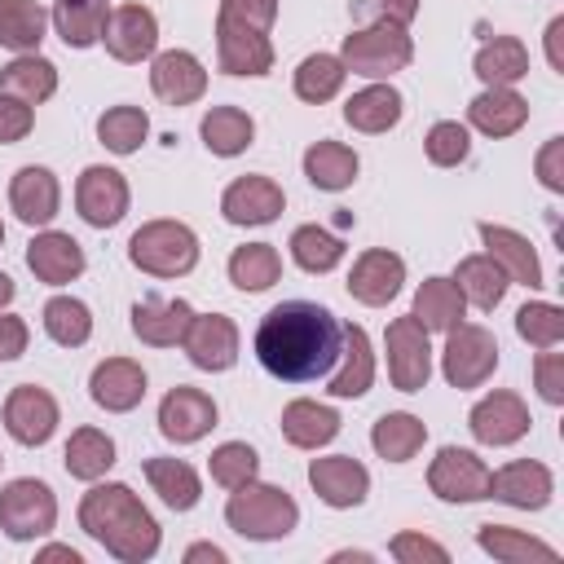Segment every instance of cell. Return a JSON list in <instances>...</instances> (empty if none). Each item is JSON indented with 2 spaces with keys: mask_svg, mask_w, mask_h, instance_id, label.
<instances>
[{
  "mask_svg": "<svg viewBox=\"0 0 564 564\" xmlns=\"http://www.w3.org/2000/svg\"><path fill=\"white\" fill-rule=\"evenodd\" d=\"M344 348V326L330 308L313 300L273 304L256 326V357L273 379L308 383L335 370Z\"/></svg>",
  "mask_w": 564,
  "mask_h": 564,
  "instance_id": "cell-1",
  "label": "cell"
},
{
  "mask_svg": "<svg viewBox=\"0 0 564 564\" xmlns=\"http://www.w3.org/2000/svg\"><path fill=\"white\" fill-rule=\"evenodd\" d=\"M79 529L123 564H141L159 551V524L128 485H93L79 502Z\"/></svg>",
  "mask_w": 564,
  "mask_h": 564,
  "instance_id": "cell-2",
  "label": "cell"
},
{
  "mask_svg": "<svg viewBox=\"0 0 564 564\" xmlns=\"http://www.w3.org/2000/svg\"><path fill=\"white\" fill-rule=\"evenodd\" d=\"M225 520L234 533L251 538V542H273V538H286L295 524H300V507L286 489L278 485H238L225 502Z\"/></svg>",
  "mask_w": 564,
  "mask_h": 564,
  "instance_id": "cell-3",
  "label": "cell"
},
{
  "mask_svg": "<svg viewBox=\"0 0 564 564\" xmlns=\"http://www.w3.org/2000/svg\"><path fill=\"white\" fill-rule=\"evenodd\" d=\"M410 57H414V44H410L405 26L392 18H379V22L344 35V53H339L344 70L366 75V79H388V75L405 70Z\"/></svg>",
  "mask_w": 564,
  "mask_h": 564,
  "instance_id": "cell-4",
  "label": "cell"
},
{
  "mask_svg": "<svg viewBox=\"0 0 564 564\" xmlns=\"http://www.w3.org/2000/svg\"><path fill=\"white\" fill-rule=\"evenodd\" d=\"M128 260L154 278H181L198 264V238L181 220H150L132 234Z\"/></svg>",
  "mask_w": 564,
  "mask_h": 564,
  "instance_id": "cell-5",
  "label": "cell"
},
{
  "mask_svg": "<svg viewBox=\"0 0 564 564\" xmlns=\"http://www.w3.org/2000/svg\"><path fill=\"white\" fill-rule=\"evenodd\" d=\"M498 366V339L494 330L476 326V322H454L445 330V352H441V370L445 379L463 392V388H480Z\"/></svg>",
  "mask_w": 564,
  "mask_h": 564,
  "instance_id": "cell-6",
  "label": "cell"
},
{
  "mask_svg": "<svg viewBox=\"0 0 564 564\" xmlns=\"http://www.w3.org/2000/svg\"><path fill=\"white\" fill-rule=\"evenodd\" d=\"M57 524V498L44 480H9L0 489V529L13 538V542H31V538H44L48 529Z\"/></svg>",
  "mask_w": 564,
  "mask_h": 564,
  "instance_id": "cell-7",
  "label": "cell"
},
{
  "mask_svg": "<svg viewBox=\"0 0 564 564\" xmlns=\"http://www.w3.org/2000/svg\"><path fill=\"white\" fill-rule=\"evenodd\" d=\"M388 375L397 392H423L432 379V348H427V330L414 317H392L388 322Z\"/></svg>",
  "mask_w": 564,
  "mask_h": 564,
  "instance_id": "cell-8",
  "label": "cell"
},
{
  "mask_svg": "<svg viewBox=\"0 0 564 564\" xmlns=\"http://www.w3.org/2000/svg\"><path fill=\"white\" fill-rule=\"evenodd\" d=\"M427 485L445 502H480V498H489V467L471 449L445 445L427 467Z\"/></svg>",
  "mask_w": 564,
  "mask_h": 564,
  "instance_id": "cell-9",
  "label": "cell"
},
{
  "mask_svg": "<svg viewBox=\"0 0 564 564\" xmlns=\"http://www.w3.org/2000/svg\"><path fill=\"white\" fill-rule=\"evenodd\" d=\"M216 57L225 75H269L273 70L269 31H256V26H242L216 13Z\"/></svg>",
  "mask_w": 564,
  "mask_h": 564,
  "instance_id": "cell-10",
  "label": "cell"
},
{
  "mask_svg": "<svg viewBox=\"0 0 564 564\" xmlns=\"http://www.w3.org/2000/svg\"><path fill=\"white\" fill-rule=\"evenodd\" d=\"M75 207H79V216L93 229L119 225L123 212H128V181H123V172L101 167V163L97 167H84L79 172V185H75Z\"/></svg>",
  "mask_w": 564,
  "mask_h": 564,
  "instance_id": "cell-11",
  "label": "cell"
},
{
  "mask_svg": "<svg viewBox=\"0 0 564 564\" xmlns=\"http://www.w3.org/2000/svg\"><path fill=\"white\" fill-rule=\"evenodd\" d=\"M216 427V401L198 388H172L163 401H159V432L176 445H189V441H203L207 432Z\"/></svg>",
  "mask_w": 564,
  "mask_h": 564,
  "instance_id": "cell-12",
  "label": "cell"
},
{
  "mask_svg": "<svg viewBox=\"0 0 564 564\" xmlns=\"http://www.w3.org/2000/svg\"><path fill=\"white\" fill-rule=\"evenodd\" d=\"M4 427L18 445H44L57 432V401L35 383H18L4 401Z\"/></svg>",
  "mask_w": 564,
  "mask_h": 564,
  "instance_id": "cell-13",
  "label": "cell"
},
{
  "mask_svg": "<svg viewBox=\"0 0 564 564\" xmlns=\"http://www.w3.org/2000/svg\"><path fill=\"white\" fill-rule=\"evenodd\" d=\"M529 423H533L529 419V405L516 392H489L467 414V427H471V436L480 445H516L529 432Z\"/></svg>",
  "mask_w": 564,
  "mask_h": 564,
  "instance_id": "cell-14",
  "label": "cell"
},
{
  "mask_svg": "<svg viewBox=\"0 0 564 564\" xmlns=\"http://www.w3.org/2000/svg\"><path fill=\"white\" fill-rule=\"evenodd\" d=\"M308 485L326 507H357L370 494V471L352 458V454H330V458H313L308 463Z\"/></svg>",
  "mask_w": 564,
  "mask_h": 564,
  "instance_id": "cell-15",
  "label": "cell"
},
{
  "mask_svg": "<svg viewBox=\"0 0 564 564\" xmlns=\"http://www.w3.org/2000/svg\"><path fill=\"white\" fill-rule=\"evenodd\" d=\"M101 40H106V53L110 57L141 62L159 44V22H154V13L145 4H119V9H110L106 26H101Z\"/></svg>",
  "mask_w": 564,
  "mask_h": 564,
  "instance_id": "cell-16",
  "label": "cell"
},
{
  "mask_svg": "<svg viewBox=\"0 0 564 564\" xmlns=\"http://www.w3.org/2000/svg\"><path fill=\"white\" fill-rule=\"evenodd\" d=\"M150 88L167 106H189V101H198L207 93V70H203V62L194 53L167 48V53H159L150 62Z\"/></svg>",
  "mask_w": 564,
  "mask_h": 564,
  "instance_id": "cell-17",
  "label": "cell"
},
{
  "mask_svg": "<svg viewBox=\"0 0 564 564\" xmlns=\"http://www.w3.org/2000/svg\"><path fill=\"white\" fill-rule=\"evenodd\" d=\"M181 344L198 370H229L238 361V326L225 313H194Z\"/></svg>",
  "mask_w": 564,
  "mask_h": 564,
  "instance_id": "cell-18",
  "label": "cell"
},
{
  "mask_svg": "<svg viewBox=\"0 0 564 564\" xmlns=\"http://www.w3.org/2000/svg\"><path fill=\"white\" fill-rule=\"evenodd\" d=\"M551 489H555L551 471L533 458H516L502 471H489V498L520 507V511H542L551 502Z\"/></svg>",
  "mask_w": 564,
  "mask_h": 564,
  "instance_id": "cell-19",
  "label": "cell"
},
{
  "mask_svg": "<svg viewBox=\"0 0 564 564\" xmlns=\"http://www.w3.org/2000/svg\"><path fill=\"white\" fill-rule=\"evenodd\" d=\"M282 185L269 176H238L225 194H220V212L229 225H269L282 212Z\"/></svg>",
  "mask_w": 564,
  "mask_h": 564,
  "instance_id": "cell-20",
  "label": "cell"
},
{
  "mask_svg": "<svg viewBox=\"0 0 564 564\" xmlns=\"http://www.w3.org/2000/svg\"><path fill=\"white\" fill-rule=\"evenodd\" d=\"M401 282H405V264H401V256L375 247V251H361V256L352 260L348 295L361 300V304H370V308H379V304H388V300L401 291Z\"/></svg>",
  "mask_w": 564,
  "mask_h": 564,
  "instance_id": "cell-21",
  "label": "cell"
},
{
  "mask_svg": "<svg viewBox=\"0 0 564 564\" xmlns=\"http://www.w3.org/2000/svg\"><path fill=\"white\" fill-rule=\"evenodd\" d=\"M9 207L18 212L22 225H48L62 207V189H57V176L48 167H18L13 181H9Z\"/></svg>",
  "mask_w": 564,
  "mask_h": 564,
  "instance_id": "cell-22",
  "label": "cell"
},
{
  "mask_svg": "<svg viewBox=\"0 0 564 564\" xmlns=\"http://www.w3.org/2000/svg\"><path fill=\"white\" fill-rule=\"evenodd\" d=\"M194 322V308L185 300H159V295H145L132 304V330L141 344H154V348H172L185 339Z\"/></svg>",
  "mask_w": 564,
  "mask_h": 564,
  "instance_id": "cell-23",
  "label": "cell"
},
{
  "mask_svg": "<svg viewBox=\"0 0 564 564\" xmlns=\"http://www.w3.org/2000/svg\"><path fill=\"white\" fill-rule=\"evenodd\" d=\"M88 392H93V401H97L101 410L128 414V410L141 405V397H145V370H141L137 361H128V357H106V361L93 370Z\"/></svg>",
  "mask_w": 564,
  "mask_h": 564,
  "instance_id": "cell-24",
  "label": "cell"
},
{
  "mask_svg": "<svg viewBox=\"0 0 564 564\" xmlns=\"http://www.w3.org/2000/svg\"><path fill=\"white\" fill-rule=\"evenodd\" d=\"M26 264H31V273H35L40 282L62 286V282H70V278L84 273V247H79L70 234L44 229V234L31 238V247H26Z\"/></svg>",
  "mask_w": 564,
  "mask_h": 564,
  "instance_id": "cell-25",
  "label": "cell"
},
{
  "mask_svg": "<svg viewBox=\"0 0 564 564\" xmlns=\"http://www.w3.org/2000/svg\"><path fill=\"white\" fill-rule=\"evenodd\" d=\"M480 242H485V256H494L511 282L542 286V264H538V251L529 247V238H524V234H516V229H507V225L485 220V225H480Z\"/></svg>",
  "mask_w": 564,
  "mask_h": 564,
  "instance_id": "cell-26",
  "label": "cell"
},
{
  "mask_svg": "<svg viewBox=\"0 0 564 564\" xmlns=\"http://www.w3.org/2000/svg\"><path fill=\"white\" fill-rule=\"evenodd\" d=\"M467 119H471L485 137H511V132L524 128L529 101H524L516 88H485V93L467 106Z\"/></svg>",
  "mask_w": 564,
  "mask_h": 564,
  "instance_id": "cell-27",
  "label": "cell"
},
{
  "mask_svg": "<svg viewBox=\"0 0 564 564\" xmlns=\"http://www.w3.org/2000/svg\"><path fill=\"white\" fill-rule=\"evenodd\" d=\"M375 379V352L361 326H344V348H339V370H330L326 392L330 397H361Z\"/></svg>",
  "mask_w": 564,
  "mask_h": 564,
  "instance_id": "cell-28",
  "label": "cell"
},
{
  "mask_svg": "<svg viewBox=\"0 0 564 564\" xmlns=\"http://www.w3.org/2000/svg\"><path fill=\"white\" fill-rule=\"evenodd\" d=\"M0 93H13L26 106H40L57 93V66L40 53H18L9 66H0Z\"/></svg>",
  "mask_w": 564,
  "mask_h": 564,
  "instance_id": "cell-29",
  "label": "cell"
},
{
  "mask_svg": "<svg viewBox=\"0 0 564 564\" xmlns=\"http://www.w3.org/2000/svg\"><path fill=\"white\" fill-rule=\"evenodd\" d=\"M507 273H502V264L494 260V256H467V260H458V269H454V286L463 291V300L467 304H476V308H498L502 304V295H507Z\"/></svg>",
  "mask_w": 564,
  "mask_h": 564,
  "instance_id": "cell-30",
  "label": "cell"
},
{
  "mask_svg": "<svg viewBox=\"0 0 564 564\" xmlns=\"http://www.w3.org/2000/svg\"><path fill=\"white\" fill-rule=\"evenodd\" d=\"M463 291L454 286V278H427L419 291H414V308L410 317L423 326V330H449L454 322H463Z\"/></svg>",
  "mask_w": 564,
  "mask_h": 564,
  "instance_id": "cell-31",
  "label": "cell"
},
{
  "mask_svg": "<svg viewBox=\"0 0 564 564\" xmlns=\"http://www.w3.org/2000/svg\"><path fill=\"white\" fill-rule=\"evenodd\" d=\"M335 432H339V414L330 405H317V401L300 397L282 410V436L300 449H317V445L335 441Z\"/></svg>",
  "mask_w": 564,
  "mask_h": 564,
  "instance_id": "cell-32",
  "label": "cell"
},
{
  "mask_svg": "<svg viewBox=\"0 0 564 564\" xmlns=\"http://www.w3.org/2000/svg\"><path fill=\"white\" fill-rule=\"evenodd\" d=\"M423 441H427L423 419H414V414H405V410H392V414H383V419L370 427V445H375V454H379L383 463H405V458H414V454L423 449Z\"/></svg>",
  "mask_w": 564,
  "mask_h": 564,
  "instance_id": "cell-33",
  "label": "cell"
},
{
  "mask_svg": "<svg viewBox=\"0 0 564 564\" xmlns=\"http://www.w3.org/2000/svg\"><path fill=\"white\" fill-rule=\"evenodd\" d=\"M344 119L357 132H388L401 119V93L392 84H370L344 101Z\"/></svg>",
  "mask_w": 564,
  "mask_h": 564,
  "instance_id": "cell-34",
  "label": "cell"
},
{
  "mask_svg": "<svg viewBox=\"0 0 564 564\" xmlns=\"http://www.w3.org/2000/svg\"><path fill=\"white\" fill-rule=\"evenodd\" d=\"M203 145L212 150V154H220V159H234V154H242L247 145H251V137H256V123H251V115L247 110H238V106H212L207 115H203Z\"/></svg>",
  "mask_w": 564,
  "mask_h": 564,
  "instance_id": "cell-35",
  "label": "cell"
},
{
  "mask_svg": "<svg viewBox=\"0 0 564 564\" xmlns=\"http://www.w3.org/2000/svg\"><path fill=\"white\" fill-rule=\"evenodd\" d=\"M145 480L154 485V494L172 507V511H189L198 507V471L185 458H145Z\"/></svg>",
  "mask_w": 564,
  "mask_h": 564,
  "instance_id": "cell-36",
  "label": "cell"
},
{
  "mask_svg": "<svg viewBox=\"0 0 564 564\" xmlns=\"http://www.w3.org/2000/svg\"><path fill=\"white\" fill-rule=\"evenodd\" d=\"M476 75L489 88H511L516 79L529 75V48L516 35H494L480 53H476Z\"/></svg>",
  "mask_w": 564,
  "mask_h": 564,
  "instance_id": "cell-37",
  "label": "cell"
},
{
  "mask_svg": "<svg viewBox=\"0 0 564 564\" xmlns=\"http://www.w3.org/2000/svg\"><path fill=\"white\" fill-rule=\"evenodd\" d=\"M304 176L317 185V189H348L357 181V154L339 141H313L304 150Z\"/></svg>",
  "mask_w": 564,
  "mask_h": 564,
  "instance_id": "cell-38",
  "label": "cell"
},
{
  "mask_svg": "<svg viewBox=\"0 0 564 564\" xmlns=\"http://www.w3.org/2000/svg\"><path fill=\"white\" fill-rule=\"evenodd\" d=\"M48 13L40 9V0H0V48L13 53H35L44 40Z\"/></svg>",
  "mask_w": 564,
  "mask_h": 564,
  "instance_id": "cell-39",
  "label": "cell"
},
{
  "mask_svg": "<svg viewBox=\"0 0 564 564\" xmlns=\"http://www.w3.org/2000/svg\"><path fill=\"white\" fill-rule=\"evenodd\" d=\"M106 18H110L106 0H57V4H53V26H57V35H62L70 48L97 44Z\"/></svg>",
  "mask_w": 564,
  "mask_h": 564,
  "instance_id": "cell-40",
  "label": "cell"
},
{
  "mask_svg": "<svg viewBox=\"0 0 564 564\" xmlns=\"http://www.w3.org/2000/svg\"><path fill=\"white\" fill-rule=\"evenodd\" d=\"M282 278V256L273 251V242H247L229 256V282L238 291H269Z\"/></svg>",
  "mask_w": 564,
  "mask_h": 564,
  "instance_id": "cell-41",
  "label": "cell"
},
{
  "mask_svg": "<svg viewBox=\"0 0 564 564\" xmlns=\"http://www.w3.org/2000/svg\"><path fill=\"white\" fill-rule=\"evenodd\" d=\"M62 458H66V471H70L75 480H97V476H106L110 463H115V441H110L101 427H79V432H70Z\"/></svg>",
  "mask_w": 564,
  "mask_h": 564,
  "instance_id": "cell-42",
  "label": "cell"
},
{
  "mask_svg": "<svg viewBox=\"0 0 564 564\" xmlns=\"http://www.w3.org/2000/svg\"><path fill=\"white\" fill-rule=\"evenodd\" d=\"M476 542L494 555V560H502V564H529V560H560V551L555 546H546V542H538V538H529V533H520V529H507V524H480L476 529Z\"/></svg>",
  "mask_w": 564,
  "mask_h": 564,
  "instance_id": "cell-43",
  "label": "cell"
},
{
  "mask_svg": "<svg viewBox=\"0 0 564 564\" xmlns=\"http://www.w3.org/2000/svg\"><path fill=\"white\" fill-rule=\"evenodd\" d=\"M44 330L53 344L62 348H79L88 335H93V313L84 300H70V295H53L44 304Z\"/></svg>",
  "mask_w": 564,
  "mask_h": 564,
  "instance_id": "cell-44",
  "label": "cell"
},
{
  "mask_svg": "<svg viewBox=\"0 0 564 564\" xmlns=\"http://www.w3.org/2000/svg\"><path fill=\"white\" fill-rule=\"evenodd\" d=\"M344 75H348V70H344L339 57H330V53H313V57H304L300 70H295V97L322 106V101H330V97L344 88Z\"/></svg>",
  "mask_w": 564,
  "mask_h": 564,
  "instance_id": "cell-45",
  "label": "cell"
},
{
  "mask_svg": "<svg viewBox=\"0 0 564 564\" xmlns=\"http://www.w3.org/2000/svg\"><path fill=\"white\" fill-rule=\"evenodd\" d=\"M291 256L304 273H330L344 260V242L322 225H300L291 234Z\"/></svg>",
  "mask_w": 564,
  "mask_h": 564,
  "instance_id": "cell-46",
  "label": "cell"
},
{
  "mask_svg": "<svg viewBox=\"0 0 564 564\" xmlns=\"http://www.w3.org/2000/svg\"><path fill=\"white\" fill-rule=\"evenodd\" d=\"M97 137L106 150L115 154H132L145 137H150V119L141 106H110L101 119H97Z\"/></svg>",
  "mask_w": 564,
  "mask_h": 564,
  "instance_id": "cell-47",
  "label": "cell"
},
{
  "mask_svg": "<svg viewBox=\"0 0 564 564\" xmlns=\"http://www.w3.org/2000/svg\"><path fill=\"white\" fill-rule=\"evenodd\" d=\"M516 335L533 348H555L564 339V308L546 304V300H533L516 313Z\"/></svg>",
  "mask_w": 564,
  "mask_h": 564,
  "instance_id": "cell-48",
  "label": "cell"
},
{
  "mask_svg": "<svg viewBox=\"0 0 564 564\" xmlns=\"http://www.w3.org/2000/svg\"><path fill=\"white\" fill-rule=\"evenodd\" d=\"M207 467H212V480H216V485H225V489H238V485L256 480V471H260V458H256V449H251L247 441H225L220 449H212Z\"/></svg>",
  "mask_w": 564,
  "mask_h": 564,
  "instance_id": "cell-49",
  "label": "cell"
},
{
  "mask_svg": "<svg viewBox=\"0 0 564 564\" xmlns=\"http://www.w3.org/2000/svg\"><path fill=\"white\" fill-rule=\"evenodd\" d=\"M423 145H427V159H432L436 167H454V163L467 159L471 137H467V128H463L458 119H441V123H432V132H427Z\"/></svg>",
  "mask_w": 564,
  "mask_h": 564,
  "instance_id": "cell-50",
  "label": "cell"
},
{
  "mask_svg": "<svg viewBox=\"0 0 564 564\" xmlns=\"http://www.w3.org/2000/svg\"><path fill=\"white\" fill-rule=\"evenodd\" d=\"M533 375H538L542 401H546V405H560V401H564V352L542 348L538 361H533Z\"/></svg>",
  "mask_w": 564,
  "mask_h": 564,
  "instance_id": "cell-51",
  "label": "cell"
},
{
  "mask_svg": "<svg viewBox=\"0 0 564 564\" xmlns=\"http://www.w3.org/2000/svg\"><path fill=\"white\" fill-rule=\"evenodd\" d=\"M388 551H392L401 564H423V560H432V564H445V560H449V551H445L441 542L423 538V533H397Z\"/></svg>",
  "mask_w": 564,
  "mask_h": 564,
  "instance_id": "cell-52",
  "label": "cell"
},
{
  "mask_svg": "<svg viewBox=\"0 0 564 564\" xmlns=\"http://www.w3.org/2000/svg\"><path fill=\"white\" fill-rule=\"evenodd\" d=\"M220 18L256 26V31H269L273 18H278V0H220Z\"/></svg>",
  "mask_w": 564,
  "mask_h": 564,
  "instance_id": "cell-53",
  "label": "cell"
},
{
  "mask_svg": "<svg viewBox=\"0 0 564 564\" xmlns=\"http://www.w3.org/2000/svg\"><path fill=\"white\" fill-rule=\"evenodd\" d=\"M31 123H35L31 106H26L22 97H13V93H0V141H4V145L22 141V137L31 132Z\"/></svg>",
  "mask_w": 564,
  "mask_h": 564,
  "instance_id": "cell-54",
  "label": "cell"
},
{
  "mask_svg": "<svg viewBox=\"0 0 564 564\" xmlns=\"http://www.w3.org/2000/svg\"><path fill=\"white\" fill-rule=\"evenodd\" d=\"M538 181L546 189H564V137H551L538 150Z\"/></svg>",
  "mask_w": 564,
  "mask_h": 564,
  "instance_id": "cell-55",
  "label": "cell"
},
{
  "mask_svg": "<svg viewBox=\"0 0 564 564\" xmlns=\"http://www.w3.org/2000/svg\"><path fill=\"white\" fill-rule=\"evenodd\" d=\"M26 339H31L26 322L13 313H0V361H18L26 352Z\"/></svg>",
  "mask_w": 564,
  "mask_h": 564,
  "instance_id": "cell-56",
  "label": "cell"
},
{
  "mask_svg": "<svg viewBox=\"0 0 564 564\" xmlns=\"http://www.w3.org/2000/svg\"><path fill=\"white\" fill-rule=\"evenodd\" d=\"M560 35H564V18H551V26H546V62H551L555 70H564V53H560Z\"/></svg>",
  "mask_w": 564,
  "mask_h": 564,
  "instance_id": "cell-57",
  "label": "cell"
},
{
  "mask_svg": "<svg viewBox=\"0 0 564 564\" xmlns=\"http://www.w3.org/2000/svg\"><path fill=\"white\" fill-rule=\"evenodd\" d=\"M379 9H383V18H392V22H410L414 13H419V0H379Z\"/></svg>",
  "mask_w": 564,
  "mask_h": 564,
  "instance_id": "cell-58",
  "label": "cell"
},
{
  "mask_svg": "<svg viewBox=\"0 0 564 564\" xmlns=\"http://www.w3.org/2000/svg\"><path fill=\"white\" fill-rule=\"evenodd\" d=\"M185 560L194 564V560H212V564H225V551L220 546H212V542H198V546H189L185 551Z\"/></svg>",
  "mask_w": 564,
  "mask_h": 564,
  "instance_id": "cell-59",
  "label": "cell"
},
{
  "mask_svg": "<svg viewBox=\"0 0 564 564\" xmlns=\"http://www.w3.org/2000/svg\"><path fill=\"white\" fill-rule=\"evenodd\" d=\"M40 560H66V564H79V551H70V546H44Z\"/></svg>",
  "mask_w": 564,
  "mask_h": 564,
  "instance_id": "cell-60",
  "label": "cell"
},
{
  "mask_svg": "<svg viewBox=\"0 0 564 564\" xmlns=\"http://www.w3.org/2000/svg\"><path fill=\"white\" fill-rule=\"evenodd\" d=\"M9 300H13V278H9V273H0V308H4Z\"/></svg>",
  "mask_w": 564,
  "mask_h": 564,
  "instance_id": "cell-61",
  "label": "cell"
},
{
  "mask_svg": "<svg viewBox=\"0 0 564 564\" xmlns=\"http://www.w3.org/2000/svg\"><path fill=\"white\" fill-rule=\"evenodd\" d=\"M0 242H4V225H0Z\"/></svg>",
  "mask_w": 564,
  "mask_h": 564,
  "instance_id": "cell-62",
  "label": "cell"
},
{
  "mask_svg": "<svg viewBox=\"0 0 564 564\" xmlns=\"http://www.w3.org/2000/svg\"><path fill=\"white\" fill-rule=\"evenodd\" d=\"M0 463H4V458H0Z\"/></svg>",
  "mask_w": 564,
  "mask_h": 564,
  "instance_id": "cell-63",
  "label": "cell"
}]
</instances>
